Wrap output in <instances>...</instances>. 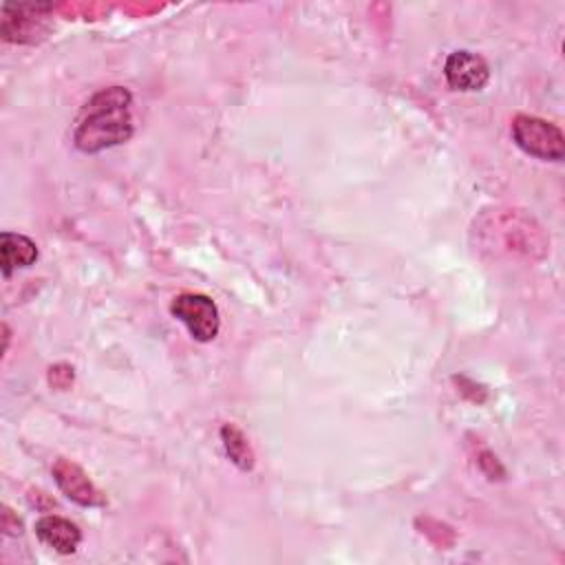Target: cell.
Returning a JSON list of instances; mask_svg holds the SVG:
<instances>
[{
  "instance_id": "cell-1",
  "label": "cell",
  "mask_w": 565,
  "mask_h": 565,
  "mask_svg": "<svg viewBox=\"0 0 565 565\" xmlns=\"http://www.w3.org/2000/svg\"><path fill=\"white\" fill-rule=\"evenodd\" d=\"M132 95L124 86H108L95 93L82 108L73 141L82 152H99L132 137Z\"/></svg>"
},
{
  "instance_id": "cell-2",
  "label": "cell",
  "mask_w": 565,
  "mask_h": 565,
  "mask_svg": "<svg viewBox=\"0 0 565 565\" xmlns=\"http://www.w3.org/2000/svg\"><path fill=\"white\" fill-rule=\"evenodd\" d=\"M486 230H494L492 234L499 243L497 249L508 254L543 256L547 249V238L541 225L519 210H499Z\"/></svg>"
},
{
  "instance_id": "cell-3",
  "label": "cell",
  "mask_w": 565,
  "mask_h": 565,
  "mask_svg": "<svg viewBox=\"0 0 565 565\" xmlns=\"http://www.w3.org/2000/svg\"><path fill=\"white\" fill-rule=\"evenodd\" d=\"M512 137L516 146L543 161H561L565 157L563 130L534 115H516L512 121Z\"/></svg>"
},
{
  "instance_id": "cell-4",
  "label": "cell",
  "mask_w": 565,
  "mask_h": 565,
  "mask_svg": "<svg viewBox=\"0 0 565 565\" xmlns=\"http://www.w3.org/2000/svg\"><path fill=\"white\" fill-rule=\"evenodd\" d=\"M170 311L177 320H181L188 327L190 335L199 342L214 340L218 329H221L218 307L205 294H192V291L179 294L172 300Z\"/></svg>"
},
{
  "instance_id": "cell-5",
  "label": "cell",
  "mask_w": 565,
  "mask_h": 565,
  "mask_svg": "<svg viewBox=\"0 0 565 565\" xmlns=\"http://www.w3.org/2000/svg\"><path fill=\"white\" fill-rule=\"evenodd\" d=\"M446 82L452 90H481L490 79L488 62L472 51H452L444 64Z\"/></svg>"
},
{
  "instance_id": "cell-6",
  "label": "cell",
  "mask_w": 565,
  "mask_h": 565,
  "mask_svg": "<svg viewBox=\"0 0 565 565\" xmlns=\"http://www.w3.org/2000/svg\"><path fill=\"white\" fill-rule=\"evenodd\" d=\"M53 479L57 483V488L75 503L84 505V508H93V505H104V494L99 492V488L88 479V475L73 461L68 459H57L53 463Z\"/></svg>"
},
{
  "instance_id": "cell-7",
  "label": "cell",
  "mask_w": 565,
  "mask_h": 565,
  "mask_svg": "<svg viewBox=\"0 0 565 565\" xmlns=\"http://www.w3.org/2000/svg\"><path fill=\"white\" fill-rule=\"evenodd\" d=\"M38 539L60 554H73L82 541V532L75 523L64 516L46 514L35 521Z\"/></svg>"
},
{
  "instance_id": "cell-8",
  "label": "cell",
  "mask_w": 565,
  "mask_h": 565,
  "mask_svg": "<svg viewBox=\"0 0 565 565\" xmlns=\"http://www.w3.org/2000/svg\"><path fill=\"white\" fill-rule=\"evenodd\" d=\"M38 260V245L18 232L0 234V269L2 276L9 278L15 269L31 267Z\"/></svg>"
},
{
  "instance_id": "cell-9",
  "label": "cell",
  "mask_w": 565,
  "mask_h": 565,
  "mask_svg": "<svg viewBox=\"0 0 565 565\" xmlns=\"http://www.w3.org/2000/svg\"><path fill=\"white\" fill-rule=\"evenodd\" d=\"M221 439L225 446V452L230 459L241 468V470H252L254 468V452L247 444V437L232 424H225L221 428Z\"/></svg>"
},
{
  "instance_id": "cell-10",
  "label": "cell",
  "mask_w": 565,
  "mask_h": 565,
  "mask_svg": "<svg viewBox=\"0 0 565 565\" xmlns=\"http://www.w3.org/2000/svg\"><path fill=\"white\" fill-rule=\"evenodd\" d=\"M20 527H22V523L11 514V510L2 508V530L7 534H20Z\"/></svg>"
}]
</instances>
